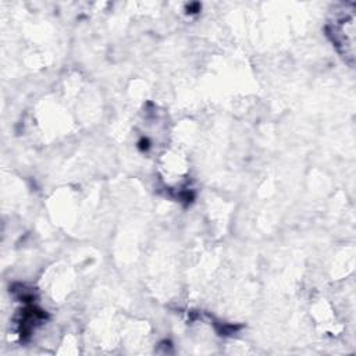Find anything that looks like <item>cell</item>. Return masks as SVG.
Segmentation results:
<instances>
[{"label": "cell", "mask_w": 356, "mask_h": 356, "mask_svg": "<svg viewBox=\"0 0 356 356\" xmlns=\"http://www.w3.org/2000/svg\"><path fill=\"white\" fill-rule=\"evenodd\" d=\"M339 17H337L331 24L330 35L332 42L338 47L339 53L348 60L353 63L355 58V14L353 8L348 10V6L343 8Z\"/></svg>", "instance_id": "6da1fadb"}]
</instances>
